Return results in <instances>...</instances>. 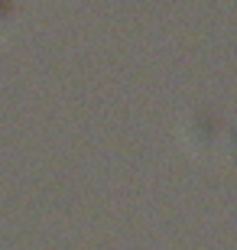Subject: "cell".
Masks as SVG:
<instances>
[{
	"label": "cell",
	"instance_id": "6da1fadb",
	"mask_svg": "<svg viewBox=\"0 0 237 250\" xmlns=\"http://www.w3.org/2000/svg\"><path fill=\"white\" fill-rule=\"evenodd\" d=\"M10 17H13V3L10 0H0V33L10 26Z\"/></svg>",
	"mask_w": 237,
	"mask_h": 250
}]
</instances>
